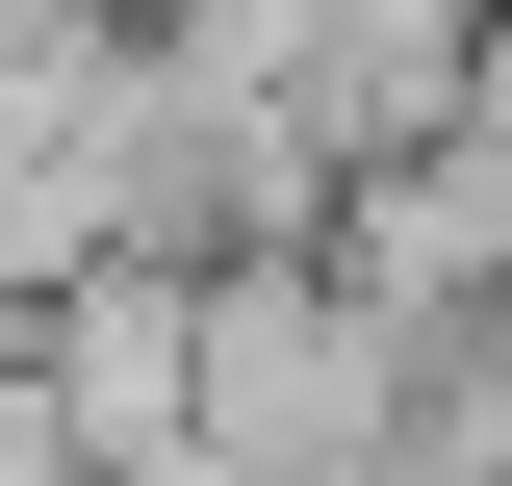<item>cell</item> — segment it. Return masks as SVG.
Instances as JSON below:
<instances>
[{"mask_svg":"<svg viewBox=\"0 0 512 486\" xmlns=\"http://www.w3.org/2000/svg\"><path fill=\"white\" fill-rule=\"evenodd\" d=\"M384 461H410V486H512V282H461L436 333H410V410H384Z\"/></svg>","mask_w":512,"mask_h":486,"instance_id":"3957f363","label":"cell"},{"mask_svg":"<svg viewBox=\"0 0 512 486\" xmlns=\"http://www.w3.org/2000/svg\"><path fill=\"white\" fill-rule=\"evenodd\" d=\"M26 333V384H52L77 486H154L180 461V384H205V256H77L52 307H0Z\"/></svg>","mask_w":512,"mask_h":486,"instance_id":"7a4b0ae2","label":"cell"},{"mask_svg":"<svg viewBox=\"0 0 512 486\" xmlns=\"http://www.w3.org/2000/svg\"><path fill=\"white\" fill-rule=\"evenodd\" d=\"M384 410H410V307H359V256H333V231L205 256L180 461H231V486H359V461H384Z\"/></svg>","mask_w":512,"mask_h":486,"instance_id":"6da1fadb","label":"cell"}]
</instances>
